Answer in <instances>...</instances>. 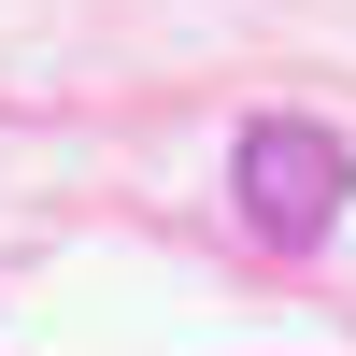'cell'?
<instances>
[{
  "label": "cell",
  "instance_id": "obj_1",
  "mask_svg": "<svg viewBox=\"0 0 356 356\" xmlns=\"http://www.w3.org/2000/svg\"><path fill=\"white\" fill-rule=\"evenodd\" d=\"M228 200H243V228H257L271 257H314V243L342 228V200H356V157L314 129V114H257L243 157H228Z\"/></svg>",
  "mask_w": 356,
  "mask_h": 356
}]
</instances>
